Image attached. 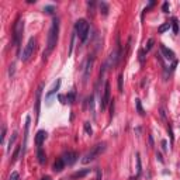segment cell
I'll use <instances>...</instances> for the list:
<instances>
[{
  "instance_id": "cell-13",
  "label": "cell",
  "mask_w": 180,
  "mask_h": 180,
  "mask_svg": "<svg viewBox=\"0 0 180 180\" xmlns=\"http://www.w3.org/2000/svg\"><path fill=\"white\" fill-rule=\"evenodd\" d=\"M46 131H44V130H40L38 132H37V135H35V144H37V146H41L42 144H44V141L46 139Z\"/></svg>"
},
{
  "instance_id": "cell-5",
  "label": "cell",
  "mask_w": 180,
  "mask_h": 180,
  "mask_svg": "<svg viewBox=\"0 0 180 180\" xmlns=\"http://www.w3.org/2000/svg\"><path fill=\"white\" fill-rule=\"evenodd\" d=\"M35 44H37L35 38L31 37V38L28 40L27 45H25L24 49H23V55H21V61H23V62H27V61L31 58V55H33L34 51H35Z\"/></svg>"
},
{
  "instance_id": "cell-3",
  "label": "cell",
  "mask_w": 180,
  "mask_h": 180,
  "mask_svg": "<svg viewBox=\"0 0 180 180\" xmlns=\"http://www.w3.org/2000/svg\"><path fill=\"white\" fill-rule=\"evenodd\" d=\"M89 30H90L89 23L86 21V20H83V19L77 20L76 24H75V33L79 35V40H80L82 42H85L86 40H87V37H89Z\"/></svg>"
},
{
  "instance_id": "cell-10",
  "label": "cell",
  "mask_w": 180,
  "mask_h": 180,
  "mask_svg": "<svg viewBox=\"0 0 180 180\" xmlns=\"http://www.w3.org/2000/svg\"><path fill=\"white\" fill-rule=\"evenodd\" d=\"M161 52L162 56H165L167 61H175V52L172 49H169L167 46H165L163 44H161Z\"/></svg>"
},
{
  "instance_id": "cell-24",
  "label": "cell",
  "mask_w": 180,
  "mask_h": 180,
  "mask_svg": "<svg viewBox=\"0 0 180 180\" xmlns=\"http://www.w3.org/2000/svg\"><path fill=\"white\" fill-rule=\"evenodd\" d=\"M83 127H85V131H86V134H87V135L93 134V128H92V125H90L89 121H86V123L83 124Z\"/></svg>"
},
{
  "instance_id": "cell-31",
  "label": "cell",
  "mask_w": 180,
  "mask_h": 180,
  "mask_svg": "<svg viewBox=\"0 0 180 180\" xmlns=\"http://www.w3.org/2000/svg\"><path fill=\"white\" fill-rule=\"evenodd\" d=\"M101 177H103V173H101L100 169L96 170V179L94 180H101Z\"/></svg>"
},
{
  "instance_id": "cell-7",
  "label": "cell",
  "mask_w": 180,
  "mask_h": 180,
  "mask_svg": "<svg viewBox=\"0 0 180 180\" xmlns=\"http://www.w3.org/2000/svg\"><path fill=\"white\" fill-rule=\"evenodd\" d=\"M110 96H111V92H110V83L106 82V85H104V90H103V96H101V98H100V109L103 110V111L107 109L109 103L111 101V100H110Z\"/></svg>"
},
{
  "instance_id": "cell-14",
  "label": "cell",
  "mask_w": 180,
  "mask_h": 180,
  "mask_svg": "<svg viewBox=\"0 0 180 180\" xmlns=\"http://www.w3.org/2000/svg\"><path fill=\"white\" fill-rule=\"evenodd\" d=\"M89 173H90V169H82V170H77V172H75L73 175L71 176V180L82 179V177H85V176H87Z\"/></svg>"
},
{
  "instance_id": "cell-26",
  "label": "cell",
  "mask_w": 180,
  "mask_h": 180,
  "mask_svg": "<svg viewBox=\"0 0 180 180\" xmlns=\"http://www.w3.org/2000/svg\"><path fill=\"white\" fill-rule=\"evenodd\" d=\"M94 6H96V3H94V2H89V3H87L89 14H92V16H93V13H94Z\"/></svg>"
},
{
  "instance_id": "cell-34",
  "label": "cell",
  "mask_w": 180,
  "mask_h": 180,
  "mask_svg": "<svg viewBox=\"0 0 180 180\" xmlns=\"http://www.w3.org/2000/svg\"><path fill=\"white\" fill-rule=\"evenodd\" d=\"M149 146H153V138H152V135H149Z\"/></svg>"
},
{
  "instance_id": "cell-4",
  "label": "cell",
  "mask_w": 180,
  "mask_h": 180,
  "mask_svg": "<svg viewBox=\"0 0 180 180\" xmlns=\"http://www.w3.org/2000/svg\"><path fill=\"white\" fill-rule=\"evenodd\" d=\"M104 149H106V144H104V142L94 145V146H93L92 149H90L89 152L85 155V158L82 159V162H83V163H90V162H93L98 155H100V153L104 152Z\"/></svg>"
},
{
  "instance_id": "cell-30",
  "label": "cell",
  "mask_w": 180,
  "mask_h": 180,
  "mask_svg": "<svg viewBox=\"0 0 180 180\" xmlns=\"http://www.w3.org/2000/svg\"><path fill=\"white\" fill-rule=\"evenodd\" d=\"M0 139H2V144H4V139H6V127L4 125L2 127V138Z\"/></svg>"
},
{
  "instance_id": "cell-2",
  "label": "cell",
  "mask_w": 180,
  "mask_h": 180,
  "mask_svg": "<svg viewBox=\"0 0 180 180\" xmlns=\"http://www.w3.org/2000/svg\"><path fill=\"white\" fill-rule=\"evenodd\" d=\"M120 59H121V46H120V40H118V37H117V46L111 51V54H110L109 59H107V62H106L107 69H114L115 66L118 65Z\"/></svg>"
},
{
  "instance_id": "cell-18",
  "label": "cell",
  "mask_w": 180,
  "mask_h": 180,
  "mask_svg": "<svg viewBox=\"0 0 180 180\" xmlns=\"http://www.w3.org/2000/svg\"><path fill=\"white\" fill-rule=\"evenodd\" d=\"M66 101H68L69 104H73L75 101H76V92H71L66 94Z\"/></svg>"
},
{
  "instance_id": "cell-25",
  "label": "cell",
  "mask_w": 180,
  "mask_h": 180,
  "mask_svg": "<svg viewBox=\"0 0 180 180\" xmlns=\"http://www.w3.org/2000/svg\"><path fill=\"white\" fill-rule=\"evenodd\" d=\"M16 139H17V132H14V134L11 135V139H10V142H8L7 152H10V151H11V146H13V145H14V142H16Z\"/></svg>"
},
{
  "instance_id": "cell-29",
  "label": "cell",
  "mask_w": 180,
  "mask_h": 180,
  "mask_svg": "<svg viewBox=\"0 0 180 180\" xmlns=\"http://www.w3.org/2000/svg\"><path fill=\"white\" fill-rule=\"evenodd\" d=\"M8 180H20V175H19V172H11L10 179H8Z\"/></svg>"
},
{
  "instance_id": "cell-1",
  "label": "cell",
  "mask_w": 180,
  "mask_h": 180,
  "mask_svg": "<svg viewBox=\"0 0 180 180\" xmlns=\"http://www.w3.org/2000/svg\"><path fill=\"white\" fill-rule=\"evenodd\" d=\"M58 33H59V19H54L48 33V44H46V51H44V59L54 51L55 45L58 42Z\"/></svg>"
},
{
  "instance_id": "cell-35",
  "label": "cell",
  "mask_w": 180,
  "mask_h": 180,
  "mask_svg": "<svg viewBox=\"0 0 180 180\" xmlns=\"http://www.w3.org/2000/svg\"><path fill=\"white\" fill-rule=\"evenodd\" d=\"M156 158H158L159 162H163V159H162V155H161V153H156Z\"/></svg>"
},
{
  "instance_id": "cell-23",
  "label": "cell",
  "mask_w": 180,
  "mask_h": 180,
  "mask_svg": "<svg viewBox=\"0 0 180 180\" xmlns=\"http://www.w3.org/2000/svg\"><path fill=\"white\" fill-rule=\"evenodd\" d=\"M141 158H139V153H136V176L141 175Z\"/></svg>"
},
{
  "instance_id": "cell-17",
  "label": "cell",
  "mask_w": 180,
  "mask_h": 180,
  "mask_svg": "<svg viewBox=\"0 0 180 180\" xmlns=\"http://www.w3.org/2000/svg\"><path fill=\"white\" fill-rule=\"evenodd\" d=\"M98 8H100V13L103 14V16H107V14H109V4H107L106 2L98 3Z\"/></svg>"
},
{
  "instance_id": "cell-22",
  "label": "cell",
  "mask_w": 180,
  "mask_h": 180,
  "mask_svg": "<svg viewBox=\"0 0 180 180\" xmlns=\"http://www.w3.org/2000/svg\"><path fill=\"white\" fill-rule=\"evenodd\" d=\"M170 25H172V24H170V23H165V24H162L161 27L158 28V31H159V33H161V34H163L165 31H167V30H169V28H170Z\"/></svg>"
},
{
  "instance_id": "cell-21",
  "label": "cell",
  "mask_w": 180,
  "mask_h": 180,
  "mask_svg": "<svg viewBox=\"0 0 180 180\" xmlns=\"http://www.w3.org/2000/svg\"><path fill=\"white\" fill-rule=\"evenodd\" d=\"M153 42H155V41H153L152 38H149V40H148V42H146V45H145V48L142 49V51H144V52H149L151 49H152V46H153Z\"/></svg>"
},
{
  "instance_id": "cell-33",
  "label": "cell",
  "mask_w": 180,
  "mask_h": 180,
  "mask_svg": "<svg viewBox=\"0 0 180 180\" xmlns=\"http://www.w3.org/2000/svg\"><path fill=\"white\" fill-rule=\"evenodd\" d=\"M167 131H169V135H170V139H172V142H173V132H172V127L167 124Z\"/></svg>"
},
{
  "instance_id": "cell-20",
  "label": "cell",
  "mask_w": 180,
  "mask_h": 180,
  "mask_svg": "<svg viewBox=\"0 0 180 180\" xmlns=\"http://www.w3.org/2000/svg\"><path fill=\"white\" fill-rule=\"evenodd\" d=\"M135 106H136V110H138L139 115H145V111H144V109H142V104H141V100H139V98L135 100Z\"/></svg>"
},
{
  "instance_id": "cell-32",
  "label": "cell",
  "mask_w": 180,
  "mask_h": 180,
  "mask_svg": "<svg viewBox=\"0 0 180 180\" xmlns=\"http://www.w3.org/2000/svg\"><path fill=\"white\" fill-rule=\"evenodd\" d=\"M162 10H163L165 13H167V11H169V3H167V2H165L163 4H162Z\"/></svg>"
},
{
  "instance_id": "cell-12",
  "label": "cell",
  "mask_w": 180,
  "mask_h": 180,
  "mask_svg": "<svg viewBox=\"0 0 180 180\" xmlns=\"http://www.w3.org/2000/svg\"><path fill=\"white\" fill-rule=\"evenodd\" d=\"M59 87H61V80L58 79L56 82H55L54 85H52L51 90H49V92H48V93H46V94H45V100L48 101V103H49V100H51V97H52V96H54L55 93H56L58 90H59Z\"/></svg>"
},
{
  "instance_id": "cell-11",
  "label": "cell",
  "mask_w": 180,
  "mask_h": 180,
  "mask_svg": "<svg viewBox=\"0 0 180 180\" xmlns=\"http://www.w3.org/2000/svg\"><path fill=\"white\" fill-rule=\"evenodd\" d=\"M93 61H94V58L90 55L87 58V61H86V65H85V82H87L90 73H92V68H93Z\"/></svg>"
},
{
  "instance_id": "cell-37",
  "label": "cell",
  "mask_w": 180,
  "mask_h": 180,
  "mask_svg": "<svg viewBox=\"0 0 180 180\" xmlns=\"http://www.w3.org/2000/svg\"><path fill=\"white\" fill-rule=\"evenodd\" d=\"M179 33H180V31H179Z\"/></svg>"
},
{
  "instance_id": "cell-8",
  "label": "cell",
  "mask_w": 180,
  "mask_h": 180,
  "mask_svg": "<svg viewBox=\"0 0 180 180\" xmlns=\"http://www.w3.org/2000/svg\"><path fill=\"white\" fill-rule=\"evenodd\" d=\"M62 159H63V162H65V165L71 166V165H73L75 162L77 161V153L72 152V151H68V152H65L62 155Z\"/></svg>"
},
{
  "instance_id": "cell-19",
  "label": "cell",
  "mask_w": 180,
  "mask_h": 180,
  "mask_svg": "<svg viewBox=\"0 0 180 180\" xmlns=\"http://www.w3.org/2000/svg\"><path fill=\"white\" fill-rule=\"evenodd\" d=\"M172 28H173V33L179 34V31H180V23L177 21V19H173L172 20Z\"/></svg>"
},
{
  "instance_id": "cell-6",
  "label": "cell",
  "mask_w": 180,
  "mask_h": 180,
  "mask_svg": "<svg viewBox=\"0 0 180 180\" xmlns=\"http://www.w3.org/2000/svg\"><path fill=\"white\" fill-rule=\"evenodd\" d=\"M23 31H24V21L20 19V20H17L16 25H14V44H16L19 51H20V44H21Z\"/></svg>"
},
{
  "instance_id": "cell-27",
  "label": "cell",
  "mask_w": 180,
  "mask_h": 180,
  "mask_svg": "<svg viewBox=\"0 0 180 180\" xmlns=\"http://www.w3.org/2000/svg\"><path fill=\"white\" fill-rule=\"evenodd\" d=\"M44 11H45V13H48V14H52L55 11V7H54V6H45Z\"/></svg>"
},
{
  "instance_id": "cell-16",
  "label": "cell",
  "mask_w": 180,
  "mask_h": 180,
  "mask_svg": "<svg viewBox=\"0 0 180 180\" xmlns=\"http://www.w3.org/2000/svg\"><path fill=\"white\" fill-rule=\"evenodd\" d=\"M37 158H38V162L41 165H45L46 162V156H45V152L41 146H38V152H37Z\"/></svg>"
},
{
  "instance_id": "cell-9",
  "label": "cell",
  "mask_w": 180,
  "mask_h": 180,
  "mask_svg": "<svg viewBox=\"0 0 180 180\" xmlns=\"http://www.w3.org/2000/svg\"><path fill=\"white\" fill-rule=\"evenodd\" d=\"M42 89L44 85H40L38 89L35 92V113H37V118L40 117V111H41V96H42Z\"/></svg>"
},
{
  "instance_id": "cell-36",
  "label": "cell",
  "mask_w": 180,
  "mask_h": 180,
  "mask_svg": "<svg viewBox=\"0 0 180 180\" xmlns=\"http://www.w3.org/2000/svg\"><path fill=\"white\" fill-rule=\"evenodd\" d=\"M41 180H51V177H49V176H45V177H42Z\"/></svg>"
},
{
  "instance_id": "cell-15",
  "label": "cell",
  "mask_w": 180,
  "mask_h": 180,
  "mask_svg": "<svg viewBox=\"0 0 180 180\" xmlns=\"http://www.w3.org/2000/svg\"><path fill=\"white\" fill-rule=\"evenodd\" d=\"M65 166H66V165H65V162H63L62 158L56 159V161H55V163H54V172H56V173L62 172L63 167H65Z\"/></svg>"
},
{
  "instance_id": "cell-28",
  "label": "cell",
  "mask_w": 180,
  "mask_h": 180,
  "mask_svg": "<svg viewBox=\"0 0 180 180\" xmlns=\"http://www.w3.org/2000/svg\"><path fill=\"white\" fill-rule=\"evenodd\" d=\"M118 92L123 93V75L118 76Z\"/></svg>"
}]
</instances>
